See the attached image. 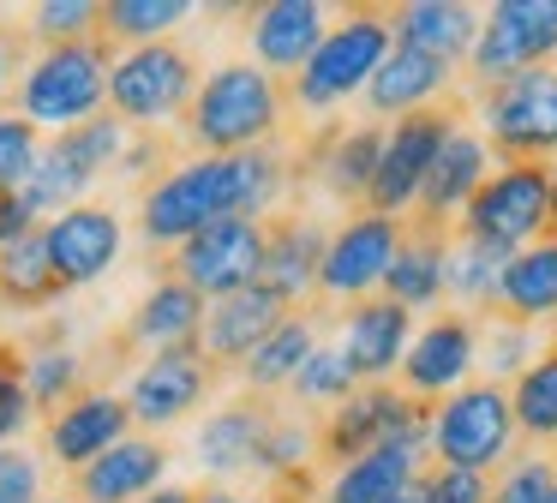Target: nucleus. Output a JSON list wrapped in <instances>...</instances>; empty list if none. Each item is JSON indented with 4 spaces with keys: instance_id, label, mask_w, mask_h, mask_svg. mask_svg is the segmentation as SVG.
Returning <instances> with one entry per match:
<instances>
[{
    "instance_id": "obj_36",
    "label": "nucleus",
    "mask_w": 557,
    "mask_h": 503,
    "mask_svg": "<svg viewBox=\"0 0 557 503\" xmlns=\"http://www.w3.org/2000/svg\"><path fill=\"white\" fill-rule=\"evenodd\" d=\"M504 252L492 246H473V240H456V246L444 252V294L468 299V306H497V275H504Z\"/></svg>"
},
{
    "instance_id": "obj_35",
    "label": "nucleus",
    "mask_w": 557,
    "mask_h": 503,
    "mask_svg": "<svg viewBox=\"0 0 557 503\" xmlns=\"http://www.w3.org/2000/svg\"><path fill=\"white\" fill-rule=\"evenodd\" d=\"M509 414H516V431H528V438H540V443H557V347L540 354L516 378Z\"/></svg>"
},
{
    "instance_id": "obj_47",
    "label": "nucleus",
    "mask_w": 557,
    "mask_h": 503,
    "mask_svg": "<svg viewBox=\"0 0 557 503\" xmlns=\"http://www.w3.org/2000/svg\"><path fill=\"white\" fill-rule=\"evenodd\" d=\"M138 503H193V486H157L150 498H138Z\"/></svg>"
},
{
    "instance_id": "obj_38",
    "label": "nucleus",
    "mask_w": 557,
    "mask_h": 503,
    "mask_svg": "<svg viewBox=\"0 0 557 503\" xmlns=\"http://www.w3.org/2000/svg\"><path fill=\"white\" fill-rule=\"evenodd\" d=\"M102 36V0H42L30 12V42L61 48V42H85Z\"/></svg>"
},
{
    "instance_id": "obj_24",
    "label": "nucleus",
    "mask_w": 557,
    "mask_h": 503,
    "mask_svg": "<svg viewBox=\"0 0 557 503\" xmlns=\"http://www.w3.org/2000/svg\"><path fill=\"white\" fill-rule=\"evenodd\" d=\"M324 246H330V234L312 222V216H300V210L276 216V222H264V270H258V282H264L270 294H282L288 306H300V299L318 287Z\"/></svg>"
},
{
    "instance_id": "obj_49",
    "label": "nucleus",
    "mask_w": 557,
    "mask_h": 503,
    "mask_svg": "<svg viewBox=\"0 0 557 503\" xmlns=\"http://www.w3.org/2000/svg\"><path fill=\"white\" fill-rule=\"evenodd\" d=\"M545 234H557V168H552V222H545Z\"/></svg>"
},
{
    "instance_id": "obj_18",
    "label": "nucleus",
    "mask_w": 557,
    "mask_h": 503,
    "mask_svg": "<svg viewBox=\"0 0 557 503\" xmlns=\"http://www.w3.org/2000/svg\"><path fill=\"white\" fill-rule=\"evenodd\" d=\"M126 431H133V407H126V395L90 390V395H78V402H66L61 414L42 426V450H49L66 474H78V467H90L102 450H114Z\"/></svg>"
},
{
    "instance_id": "obj_31",
    "label": "nucleus",
    "mask_w": 557,
    "mask_h": 503,
    "mask_svg": "<svg viewBox=\"0 0 557 503\" xmlns=\"http://www.w3.org/2000/svg\"><path fill=\"white\" fill-rule=\"evenodd\" d=\"M66 294V282L54 275L49 240H42V222L30 234H18L13 246L0 252V311H42Z\"/></svg>"
},
{
    "instance_id": "obj_6",
    "label": "nucleus",
    "mask_w": 557,
    "mask_h": 503,
    "mask_svg": "<svg viewBox=\"0 0 557 503\" xmlns=\"http://www.w3.org/2000/svg\"><path fill=\"white\" fill-rule=\"evenodd\" d=\"M396 48L389 36V12L384 7H354L336 30H324L318 54L300 66V78L288 84V102L294 108H336L342 96L366 90L372 72L384 66V54Z\"/></svg>"
},
{
    "instance_id": "obj_42",
    "label": "nucleus",
    "mask_w": 557,
    "mask_h": 503,
    "mask_svg": "<svg viewBox=\"0 0 557 503\" xmlns=\"http://www.w3.org/2000/svg\"><path fill=\"white\" fill-rule=\"evenodd\" d=\"M552 491H557V462L552 455H521V462L497 479V491L485 503H552Z\"/></svg>"
},
{
    "instance_id": "obj_45",
    "label": "nucleus",
    "mask_w": 557,
    "mask_h": 503,
    "mask_svg": "<svg viewBox=\"0 0 557 503\" xmlns=\"http://www.w3.org/2000/svg\"><path fill=\"white\" fill-rule=\"evenodd\" d=\"M25 54H30V30H7V24H0V90L30 66Z\"/></svg>"
},
{
    "instance_id": "obj_33",
    "label": "nucleus",
    "mask_w": 557,
    "mask_h": 503,
    "mask_svg": "<svg viewBox=\"0 0 557 503\" xmlns=\"http://www.w3.org/2000/svg\"><path fill=\"white\" fill-rule=\"evenodd\" d=\"M25 383H30V407L42 414H61L66 402L90 395V359L78 347H25Z\"/></svg>"
},
{
    "instance_id": "obj_2",
    "label": "nucleus",
    "mask_w": 557,
    "mask_h": 503,
    "mask_svg": "<svg viewBox=\"0 0 557 503\" xmlns=\"http://www.w3.org/2000/svg\"><path fill=\"white\" fill-rule=\"evenodd\" d=\"M282 114H288V90L252 60H228L198 84L193 108L174 120V138H181V150L240 156V150H264L276 138Z\"/></svg>"
},
{
    "instance_id": "obj_12",
    "label": "nucleus",
    "mask_w": 557,
    "mask_h": 503,
    "mask_svg": "<svg viewBox=\"0 0 557 503\" xmlns=\"http://www.w3.org/2000/svg\"><path fill=\"white\" fill-rule=\"evenodd\" d=\"M552 54H557V0H504L480 19V36L468 48L473 90L545 66Z\"/></svg>"
},
{
    "instance_id": "obj_25",
    "label": "nucleus",
    "mask_w": 557,
    "mask_h": 503,
    "mask_svg": "<svg viewBox=\"0 0 557 503\" xmlns=\"http://www.w3.org/2000/svg\"><path fill=\"white\" fill-rule=\"evenodd\" d=\"M318 42H324V7L318 0H270L252 12V66H264L270 78L300 72L318 54Z\"/></svg>"
},
{
    "instance_id": "obj_7",
    "label": "nucleus",
    "mask_w": 557,
    "mask_h": 503,
    "mask_svg": "<svg viewBox=\"0 0 557 503\" xmlns=\"http://www.w3.org/2000/svg\"><path fill=\"white\" fill-rule=\"evenodd\" d=\"M461 114H468V102H461V96H437V102L401 114L396 126L384 132V156H377V174H372V192H366V210H377V216L413 210V198H420V186H425V174H432L444 138L461 126Z\"/></svg>"
},
{
    "instance_id": "obj_16",
    "label": "nucleus",
    "mask_w": 557,
    "mask_h": 503,
    "mask_svg": "<svg viewBox=\"0 0 557 503\" xmlns=\"http://www.w3.org/2000/svg\"><path fill=\"white\" fill-rule=\"evenodd\" d=\"M282 402L276 395H234V402H222L216 414L198 426L193 438V455L205 462L210 479H234V474H252L258 462H264V443H270V426H276Z\"/></svg>"
},
{
    "instance_id": "obj_14",
    "label": "nucleus",
    "mask_w": 557,
    "mask_h": 503,
    "mask_svg": "<svg viewBox=\"0 0 557 503\" xmlns=\"http://www.w3.org/2000/svg\"><path fill=\"white\" fill-rule=\"evenodd\" d=\"M473 359H480V318H468V311H444V318H432L420 335L408 342V354H401V395H413V402H437L444 390H461V378L473 371Z\"/></svg>"
},
{
    "instance_id": "obj_27",
    "label": "nucleus",
    "mask_w": 557,
    "mask_h": 503,
    "mask_svg": "<svg viewBox=\"0 0 557 503\" xmlns=\"http://www.w3.org/2000/svg\"><path fill=\"white\" fill-rule=\"evenodd\" d=\"M444 252H449V228H420L401 222V246L384 270V299L396 306H437L444 299Z\"/></svg>"
},
{
    "instance_id": "obj_22",
    "label": "nucleus",
    "mask_w": 557,
    "mask_h": 503,
    "mask_svg": "<svg viewBox=\"0 0 557 503\" xmlns=\"http://www.w3.org/2000/svg\"><path fill=\"white\" fill-rule=\"evenodd\" d=\"M485 156L492 150H485V138L473 126L449 132L444 150H437V162H432V174H425V186H420V198H413V222L420 228H449V216L485 186Z\"/></svg>"
},
{
    "instance_id": "obj_11",
    "label": "nucleus",
    "mask_w": 557,
    "mask_h": 503,
    "mask_svg": "<svg viewBox=\"0 0 557 503\" xmlns=\"http://www.w3.org/2000/svg\"><path fill=\"white\" fill-rule=\"evenodd\" d=\"M485 108V150H497L504 162H545L557 150V72L533 66L516 78L480 84Z\"/></svg>"
},
{
    "instance_id": "obj_44",
    "label": "nucleus",
    "mask_w": 557,
    "mask_h": 503,
    "mask_svg": "<svg viewBox=\"0 0 557 503\" xmlns=\"http://www.w3.org/2000/svg\"><path fill=\"white\" fill-rule=\"evenodd\" d=\"M42 467L25 450H0V503H37Z\"/></svg>"
},
{
    "instance_id": "obj_10",
    "label": "nucleus",
    "mask_w": 557,
    "mask_h": 503,
    "mask_svg": "<svg viewBox=\"0 0 557 503\" xmlns=\"http://www.w3.org/2000/svg\"><path fill=\"white\" fill-rule=\"evenodd\" d=\"M258 270H264V222H252V216H228V222L198 228L157 263V275H181L205 306L252 287Z\"/></svg>"
},
{
    "instance_id": "obj_1",
    "label": "nucleus",
    "mask_w": 557,
    "mask_h": 503,
    "mask_svg": "<svg viewBox=\"0 0 557 503\" xmlns=\"http://www.w3.org/2000/svg\"><path fill=\"white\" fill-rule=\"evenodd\" d=\"M288 192V156L282 150H240V156H186L169 180L145 192L138 204V234L150 246H181L186 234L228 216H264Z\"/></svg>"
},
{
    "instance_id": "obj_15",
    "label": "nucleus",
    "mask_w": 557,
    "mask_h": 503,
    "mask_svg": "<svg viewBox=\"0 0 557 503\" xmlns=\"http://www.w3.org/2000/svg\"><path fill=\"white\" fill-rule=\"evenodd\" d=\"M216 383V366L193 347H169V354H150L145 366L126 383V407H133L138 426H174V419L198 414V402Z\"/></svg>"
},
{
    "instance_id": "obj_13",
    "label": "nucleus",
    "mask_w": 557,
    "mask_h": 503,
    "mask_svg": "<svg viewBox=\"0 0 557 503\" xmlns=\"http://www.w3.org/2000/svg\"><path fill=\"white\" fill-rule=\"evenodd\" d=\"M396 246H401V216L354 210L348 222L330 234V246H324V263H318V294H330V299H366L377 282H384Z\"/></svg>"
},
{
    "instance_id": "obj_17",
    "label": "nucleus",
    "mask_w": 557,
    "mask_h": 503,
    "mask_svg": "<svg viewBox=\"0 0 557 503\" xmlns=\"http://www.w3.org/2000/svg\"><path fill=\"white\" fill-rule=\"evenodd\" d=\"M42 240H49L54 275H61L66 287H90L97 275H109L114 258H121V246H126L121 216L102 210V204H73V210L49 216Z\"/></svg>"
},
{
    "instance_id": "obj_28",
    "label": "nucleus",
    "mask_w": 557,
    "mask_h": 503,
    "mask_svg": "<svg viewBox=\"0 0 557 503\" xmlns=\"http://www.w3.org/2000/svg\"><path fill=\"white\" fill-rule=\"evenodd\" d=\"M312 347H318V311H312V306H294L288 318H282L276 330H270L264 342H258L252 354L240 359L246 390H252V395H276V390H288L294 371H300L306 359H312Z\"/></svg>"
},
{
    "instance_id": "obj_48",
    "label": "nucleus",
    "mask_w": 557,
    "mask_h": 503,
    "mask_svg": "<svg viewBox=\"0 0 557 503\" xmlns=\"http://www.w3.org/2000/svg\"><path fill=\"white\" fill-rule=\"evenodd\" d=\"M193 503H258V498H234V491H222V486H205V491H193Z\"/></svg>"
},
{
    "instance_id": "obj_34",
    "label": "nucleus",
    "mask_w": 557,
    "mask_h": 503,
    "mask_svg": "<svg viewBox=\"0 0 557 503\" xmlns=\"http://www.w3.org/2000/svg\"><path fill=\"white\" fill-rule=\"evenodd\" d=\"M186 19H193L186 0H102V36H109L114 48L162 42V36Z\"/></svg>"
},
{
    "instance_id": "obj_32",
    "label": "nucleus",
    "mask_w": 557,
    "mask_h": 503,
    "mask_svg": "<svg viewBox=\"0 0 557 503\" xmlns=\"http://www.w3.org/2000/svg\"><path fill=\"white\" fill-rule=\"evenodd\" d=\"M420 455L413 443H384V450L360 455V462H348L336 479H330L324 503H389L401 498V491L420 479Z\"/></svg>"
},
{
    "instance_id": "obj_37",
    "label": "nucleus",
    "mask_w": 557,
    "mask_h": 503,
    "mask_svg": "<svg viewBox=\"0 0 557 503\" xmlns=\"http://www.w3.org/2000/svg\"><path fill=\"white\" fill-rule=\"evenodd\" d=\"M480 342H485V371H492L485 383L521 378V371L533 366V323H521V318L492 311V318L480 323Z\"/></svg>"
},
{
    "instance_id": "obj_51",
    "label": "nucleus",
    "mask_w": 557,
    "mask_h": 503,
    "mask_svg": "<svg viewBox=\"0 0 557 503\" xmlns=\"http://www.w3.org/2000/svg\"><path fill=\"white\" fill-rule=\"evenodd\" d=\"M42 503H73V498H42Z\"/></svg>"
},
{
    "instance_id": "obj_4",
    "label": "nucleus",
    "mask_w": 557,
    "mask_h": 503,
    "mask_svg": "<svg viewBox=\"0 0 557 503\" xmlns=\"http://www.w3.org/2000/svg\"><path fill=\"white\" fill-rule=\"evenodd\" d=\"M126 120L121 114H90V120H78V126H66V132H54L49 144H42V156H37V174L25 180V210L37 216H61V210H73L78 198L90 192V180L97 174H109L114 162H121V150H126Z\"/></svg>"
},
{
    "instance_id": "obj_9",
    "label": "nucleus",
    "mask_w": 557,
    "mask_h": 503,
    "mask_svg": "<svg viewBox=\"0 0 557 503\" xmlns=\"http://www.w3.org/2000/svg\"><path fill=\"white\" fill-rule=\"evenodd\" d=\"M516 443V414H509L504 383H461L432 407V450L437 467H461V474H485L497 467Z\"/></svg>"
},
{
    "instance_id": "obj_8",
    "label": "nucleus",
    "mask_w": 557,
    "mask_h": 503,
    "mask_svg": "<svg viewBox=\"0 0 557 503\" xmlns=\"http://www.w3.org/2000/svg\"><path fill=\"white\" fill-rule=\"evenodd\" d=\"M198 54L181 42H145L114 54L109 72V114L138 120V126H157V120H181L198 96Z\"/></svg>"
},
{
    "instance_id": "obj_5",
    "label": "nucleus",
    "mask_w": 557,
    "mask_h": 503,
    "mask_svg": "<svg viewBox=\"0 0 557 503\" xmlns=\"http://www.w3.org/2000/svg\"><path fill=\"white\" fill-rule=\"evenodd\" d=\"M545 222H552V168L545 162H504L461 204L456 240H473V246H492L504 258H516L521 246H533L545 234Z\"/></svg>"
},
{
    "instance_id": "obj_52",
    "label": "nucleus",
    "mask_w": 557,
    "mask_h": 503,
    "mask_svg": "<svg viewBox=\"0 0 557 503\" xmlns=\"http://www.w3.org/2000/svg\"><path fill=\"white\" fill-rule=\"evenodd\" d=\"M552 503H557V491H552Z\"/></svg>"
},
{
    "instance_id": "obj_29",
    "label": "nucleus",
    "mask_w": 557,
    "mask_h": 503,
    "mask_svg": "<svg viewBox=\"0 0 557 503\" xmlns=\"http://www.w3.org/2000/svg\"><path fill=\"white\" fill-rule=\"evenodd\" d=\"M504 318H552L557 311V234H540L533 246H521L516 258L504 263V275H497V306Z\"/></svg>"
},
{
    "instance_id": "obj_20",
    "label": "nucleus",
    "mask_w": 557,
    "mask_h": 503,
    "mask_svg": "<svg viewBox=\"0 0 557 503\" xmlns=\"http://www.w3.org/2000/svg\"><path fill=\"white\" fill-rule=\"evenodd\" d=\"M413 342V318L396 299H354L342 318V359H348L354 383H384L401 366Z\"/></svg>"
},
{
    "instance_id": "obj_23",
    "label": "nucleus",
    "mask_w": 557,
    "mask_h": 503,
    "mask_svg": "<svg viewBox=\"0 0 557 503\" xmlns=\"http://www.w3.org/2000/svg\"><path fill=\"white\" fill-rule=\"evenodd\" d=\"M162 467H169V450L157 438H121L73 474V503H138L157 491Z\"/></svg>"
},
{
    "instance_id": "obj_40",
    "label": "nucleus",
    "mask_w": 557,
    "mask_h": 503,
    "mask_svg": "<svg viewBox=\"0 0 557 503\" xmlns=\"http://www.w3.org/2000/svg\"><path fill=\"white\" fill-rule=\"evenodd\" d=\"M354 390H360V383H354L342 347H324V342L312 347V359H306V366L294 371V383H288L294 402H348Z\"/></svg>"
},
{
    "instance_id": "obj_3",
    "label": "nucleus",
    "mask_w": 557,
    "mask_h": 503,
    "mask_svg": "<svg viewBox=\"0 0 557 503\" xmlns=\"http://www.w3.org/2000/svg\"><path fill=\"white\" fill-rule=\"evenodd\" d=\"M109 72H114V42L109 36H85V42L42 48L13 84V102L30 126H78V120L102 114L109 102Z\"/></svg>"
},
{
    "instance_id": "obj_46",
    "label": "nucleus",
    "mask_w": 557,
    "mask_h": 503,
    "mask_svg": "<svg viewBox=\"0 0 557 503\" xmlns=\"http://www.w3.org/2000/svg\"><path fill=\"white\" fill-rule=\"evenodd\" d=\"M30 228H37V216L25 210V198L18 192H0V252L13 246L18 234H30Z\"/></svg>"
},
{
    "instance_id": "obj_26",
    "label": "nucleus",
    "mask_w": 557,
    "mask_h": 503,
    "mask_svg": "<svg viewBox=\"0 0 557 503\" xmlns=\"http://www.w3.org/2000/svg\"><path fill=\"white\" fill-rule=\"evenodd\" d=\"M437 96H449V60L437 54H420V48H389L384 66L372 72V84H366V108L372 114H413V108L437 102Z\"/></svg>"
},
{
    "instance_id": "obj_21",
    "label": "nucleus",
    "mask_w": 557,
    "mask_h": 503,
    "mask_svg": "<svg viewBox=\"0 0 557 503\" xmlns=\"http://www.w3.org/2000/svg\"><path fill=\"white\" fill-rule=\"evenodd\" d=\"M198 330H205V299H198L181 275H157V287L138 299V311L114 330V347H121L126 359H133L138 347L169 354V347H193Z\"/></svg>"
},
{
    "instance_id": "obj_41",
    "label": "nucleus",
    "mask_w": 557,
    "mask_h": 503,
    "mask_svg": "<svg viewBox=\"0 0 557 503\" xmlns=\"http://www.w3.org/2000/svg\"><path fill=\"white\" fill-rule=\"evenodd\" d=\"M42 132L25 114H0V192H25V180L37 174Z\"/></svg>"
},
{
    "instance_id": "obj_50",
    "label": "nucleus",
    "mask_w": 557,
    "mask_h": 503,
    "mask_svg": "<svg viewBox=\"0 0 557 503\" xmlns=\"http://www.w3.org/2000/svg\"><path fill=\"white\" fill-rule=\"evenodd\" d=\"M389 503H425V498H420V486H408L401 498H389Z\"/></svg>"
},
{
    "instance_id": "obj_43",
    "label": "nucleus",
    "mask_w": 557,
    "mask_h": 503,
    "mask_svg": "<svg viewBox=\"0 0 557 503\" xmlns=\"http://www.w3.org/2000/svg\"><path fill=\"white\" fill-rule=\"evenodd\" d=\"M425 503H485V474H461V467H432V474L413 479Z\"/></svg>"
},
{
    "instance_id": "obj_19",
    "label": "nucleus",
    "mask_w": 557,
    "mask_h": 503,
    "mask_svg": "<svg viewBox=\"0 0 557 503\" xmlns=\"http://www.w3.org/2000/svg\"><path fill=\"white\" fill-rule=\"evenodd\" d=\"M288 311L294 306L282 294H270L264 282L240 287V294H228V299H210V306H205V330H198V354H205L216 371L222 366H240V359L252 354V347L264 342Z\"/></svg>"
},
{
    "instance_id": "obj_30",
    "label": "nucleus",
    "mask_w": 557,
    "mask_h": 503,
    "mask_svg": "<svg viewBox=\"0 0 557 503\" xmlns=\"http://www.w3.org/2000/svg\"><path fill=\"white\" fill-rule=\"evenodd\" d=\"M389 36H396L401 48H420V54L456 60V54H468L473 36H480V12L456 7V0H413V7L389 12Z\"/></svg>"
},
{
    "instance_id": "obj_39",
    "label": "nucleus",
    "mask_w": 557,
    "mask_h": 503,
    "mask_svg": "<svg viewBox=\"0 0 557 503\" xmlns=\"http://www.w3.org/2000/svg\"><path fill=\"white\" fill-rule=\"evenodd\" d=\"M30 383H25V347L18 335H0V450H13V438L30 426Z\"/></svg>"
}]
</instances>
